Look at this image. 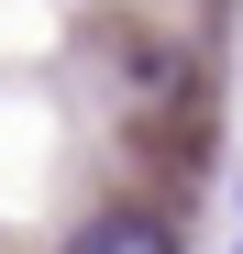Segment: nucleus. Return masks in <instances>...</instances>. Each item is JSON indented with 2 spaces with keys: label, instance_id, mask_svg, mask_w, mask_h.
<instances>
[{
  "label": "nucleus",
  "instance_id": "f257e3e1",
  "mask_svg": "<svg viewBox=\"0 0 243 254\" xmlns=\"http://www.w3.org/2000/svg\"><path fill=\"white\" fill-rule=\"evenodd\" d=\"M66 254H177V232H166V221H144V210H100Z\"/></svg>",
  "mask_w": 243,
  "mask_h": 254
}]
</instances>
